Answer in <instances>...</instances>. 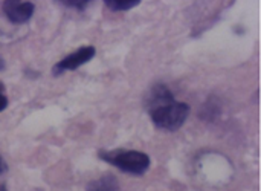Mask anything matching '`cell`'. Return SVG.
Instances as JSON below:
<instances>
[{"instance_id":"1","label":"cell","mask_w":261,"mask_h":191,"mask_svg":"<svg viewBox=\"0 0 261 191\" xmlns=\"http://www.w3.org/2000/svg\"><path fill=\"white\" fill-rule=\"evenodd\" d=\"M151 120L156 127L162 130H177L184 126L190 115V106L187 103H171L150 110Z\"/></svg>"},{"instance_id":"11","label":"cell","mask_w":261,"mask_h":191,"mask_svg":"<svg viewBox=\"0 0 261 191\" xmlns=\"http://www.w3.org/2000/svg\"><path fill=\"white\" fill-rule=\"evenodd\" d=\"M3 92H5V86H3V83L0 81V95H3Z\"/></svg>"},{"instance_id":"7","label":"cell","mask_w":261,"mask_h":191,"mask_svg":"<svg viewBox=\"0 0 261 191\" xmlns=\"http://www.w3.org/2000/svg\"><path fill=\"white\" fill-rule=\"evenodd\" d=\"M139 0H106V5L113 11H127L138 6Z\"/></svg>"},{"instance_id":"2","label":"cell","mask_w":261,"mask_h":191,"mask_svg":"<svg viewBox=\"0 0 261 191\" xmlns=\"http://www.w3.org/2000/svg\"><path fill=\"white\" fill-rule=\"evenodd\" d=\"M104 161L116 165L119 170L130 175H144L150 167V158L138 150L127 152H101L99 155Z\"/></svg>"},{"instance_id":"8","label":"cell","mask_w":261,"mask_h":191,"mask_svg":"<svg viewBox=\"0 0 261 191\" xmlns=\"http://www.w3.org/2000/svg\"><path fill=\"white\" fill-rule=\"evenodd\" d=\"M64 5L73 6V8H84L86 5H89V2H64Z\"/></svg>"},{"instance_id":"6","label":"cell","mask_w":261,"mask_h":191,"mask_svg":"<svg viewBox=\"0 0 261 191\" xmlns=\"http://www.w3.org/2000/svg\"><path fill=\"white\" fill-rule=\"evenodd\" d=\"M119 187L116 178L113 175H106L101 176L99 179L90 182L87 185V191H116Z\"/></svg>"},{"instance_id":"9","label":"cell","mask_w":261,"mask_h":191,"mask_svg":"<svg viewBox=\"0 0 261 191\" xmlns=\"http://www.w3.org/2000/svg\"><path fill=\"white\" fill-rule=\"evenodd\" d=\"M6 106H8V98H6L5 95H0V112L5 110Z\"/></svg>"},{"instance_id":"13","label":"cell","mask_w":261,"mask_h":191,"mask_svg":"<svg viewBox=\"0 0 261 191\" xmlns=\"http://www.w3.org/2000/svg\"><path fill=\"white\" fill-rule=\"evenodd\" d=\"M0 191H8L6 190V187H5L3 184H0Z\"/></svg>"},{"instance_id":"3","label":"cell","mask_w":261,"mask_h":191,"mask_svg":"<svg viewBox=\"0 0 261 191\" xmlns=\"http://www.w3.org/2000/svg\"><path fill=\"white\" fill-rule=\"evenodd\" d=\"M93 55H95V47H93V46H84V47L75 51L73 54L64 57L61 61H58V63L54 66L52 74H54V75H60V74L64 72V70H73V69L83 66L84 63H87L89 60H92Z\"/></svg>"},{"instance_id":"4","label":"cell","mask_w":261,"mask_h":191,"mask_svg":"<svg viewBox=\"0 0 261 191\" xmlns=\"http://www.w3.org/2000/svg\"><path fill=\"white\" fill-rule=\"evenodd\" d=\"M3 12L12 23H24L34 14V3L9 0L3 3Z\"/></svg>"},{"instance_id":"12","label":"cell","mask_w":261,"mask_h":191,"mask_svg":"<svg viewBox=\"0 0 261 191\" xmlns=\"http://www.w3.org/2000/svg\"><path fill=\"white\" fill-rule=\"evenodd\" d=\"M3 67H5V61H3V58L0 57V70H2Z\"/></svg>"},{"instance_id":"5","label":"cell","mask_w":261,"mask_h":191,"mask_svg":"<svg viewBox=\"0 0 261 191\" xmlns=\"http://www.w3.org/2000/svg\"><path fill=\"white\" fill-rule=\"evenodd\" d=\"M171 103H174V97H173V93L164 84H158V86L153 87V90L150 93L151 109H156V107H161V106H167V104H171Z\"/></svg>"},{"instance_id":"10","label":"cell","mask_w":261,"mask_h":191,"mask_svg":"<svg viewBox=\"0 0 261 191\" xmlns=\"http://www.w3.org/2000/svg\"><path fill=\"white\" fill-rule=\"evenodd\" d=\"M8 170V165H6V162H5V159L0 156V175H3L5 172Z\"/></svg>"}]
</instances>
